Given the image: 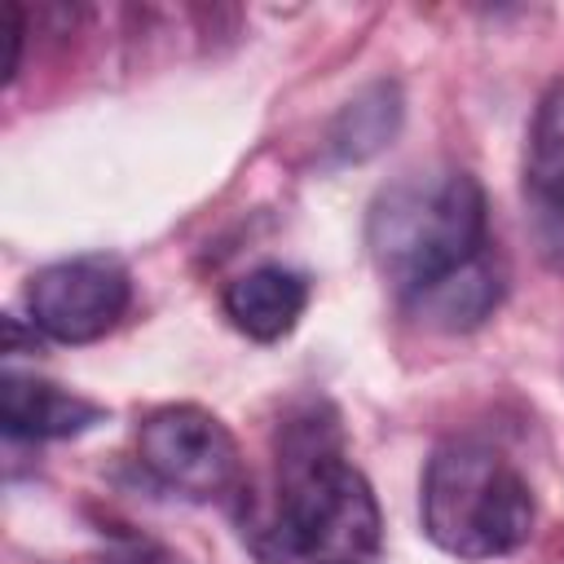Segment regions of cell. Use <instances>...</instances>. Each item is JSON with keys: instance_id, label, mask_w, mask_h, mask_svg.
I'll return each mask as SVG.
<instances>
[{"instance_id": "7c38bea8", "label": "cell", "mask_w": 564, "mask_h": 564, "mask_svg": "<svg viewBox=\"0 0 564 564\" xmlns=\"http://www.w3.org/2000/svg\"><path fill=\"white\" fill-rule=\"evenodd\" d=\"M22 9L18 0H4L0 4V35H4V66H0V79L9 84L18 75V62H22Z\"/></svg>"}, {"instance_id": "6da1fadb", "label": "cell", "mask_w": 564, "mask_h": 564, "mask_svg": "<svg viewBox=\"0 0 564 564\" xmlns=\"http://www.w3.org/2000/svg\"><path fill=\"white\" fill-rule=\"evenodd\" d=\"M273 542V555L352 560L379 546V502L366 476L344 458L330 414H291L278 432L273 511L247 524Z\"/></svg>"}, {"instance_id": "3957f363", "label": "cell", "mask_w": 564, "mask_h": 564, "mask_svg": "<svg viewBox=\"0 0 564 564\" xmlns=\"http://www.w3.org/2000/svg\"><path fill=\"white\" fill-rule=\"evenodd\" d=\"M423 533L458 560L511 555L533 533L529 480L485 441H445L423 471Z\"/></svg>"}, {"instance_id": "30bf717a", "label": "cell", "mask_w": 564, "mask_h": 564, "mask_svg": "<svg viewBox=\"0 0 564 564\" xmlns=\"http://www.w3.org/2000/svg\"><path fill=\"white\" fill-rule=\"evenodd\" d=\"M401 115H405V101H401V88L392 79H375L366 84L361 93H352L330 132H326V150L335 163H361L370 154H379L397 132H401Z\"/></svg>"}, {"instance_id": "5b68a950", "label": "cell", "mask_w": 564, "mask_h": 564, "mask_svg": "<svg viewBox=\"0 0 564 564\" xmlns=\"http://www.w3.org/2000/svg\"><path fill=\"white\" fill-rule=\"evenodd\" d=\"M128 295L132 278L115 256H70L26 282V313L57 344H93L123 317Z\"/></svg>"}, {"instance_id": "52a82bcc", "label": "cell", "mask_w": 564, "mask_h": 564, "mask_svg": "<svg viewBox=\"0 0 564 564\" xmlns=\"http://www.w3.org/2000/svg\"><path fill=\"white\" fill-rule=\"evenodd\" d=\"M106 410L62 383L4 370L0 375V423L18 441H62L97 427Z\"/></svg>"}, {"instance_id": "8992f818", "label": "cell", "mask_w": 564, "mask_h": 564, "mask_svg": "<svg viewBox=\"0 0 564 564\" xmlns=\"http://www.w3.org/2000/svg\"><path fill=\"white\" fill-rule=\"evenodd\" d=\"M524 220L538 256L564 273V79L533 110L524 145Z\"/></svg>"}, {"instance_id": "7a4b0ae2", "label": "cell", "mask_w": 564, "mask_h": 564, "mask_svg": "<svg viewBox=\"0 0 564 564\" xmlns=\"http://www.w3.org/2000/svg\"><path fill=\"white\" fill-rule=\"evenodd\" d=\"M366 251L379 278L410 300L485 251V194L463 167H414L388 181L366 212Z\"/></svg>"}, {"instance_id": "4fadbf2b", "label": "cell", "mask_w": 564, "mask_h": 564, "mask_svg": "<svg viewBox=\"0 0 564 564\" xmlns=\"http://www.w3.org/2000/svg\"><path fill=\"white\" fill-rule=\"evenodd\" d=\"M322 564H352V560H322Z\"/></svg>"}, {"instance_id": "ba28073f", "label": "cell", "mask_w": 564, "mask_h": 564, "mask_svg": "<svg viewBox=\"0 0 564 564\" xmlns=\"http://www.w3.org/2000/svg\"><path fill=\"white\" fill-rule=\"evenodd\" d=\"M502 300V269L489 256V247L480 256H471L467 264L449 269L445 278H436L432 286L414 291L410 300H401L410 308V317L427 330L441 335H467L476 330Z\"/></svg>"}, {"instance_id": "8fae6325", "label": "cell", "mask_w": 564, "mask_h": 564, "mask_svg": "<svg viewBox=\"0 0 564 564\" xmlns=\"http://www.w3.org/2000/svg\"><path fill=\"white\" fill-rule=\"evenodd\" d=\"M106 564H185L176 551H167L163 542L150 538H123L106 551Z\"/></svg>"}, {"instance_id": "277c9868", "label": "cell", "mask_w": 564, "mask_h": 564, "mask_svg": "<svg viewBox=\"0 0 564 564\" xmlns=\"http://www.w3.org/2000/svg\"><path fill=\"white\" fill-rule=\"evenodd\" d=\"M141 467L172 494L212 502L242 489V454L234 432L203 405H163L137 432Z\"/></svg>"}, {"instance_id": "9c48e42d", "label": "cell", "mask_w": 564, "mask_h": 564, "mask_svg": "<svg viewBox=\"0 0 564 564\" xmlns=\"http://www.w3.org/2000/svg\"><path fill=\"white\" fill-rule=\"evenodd\" d=\"M304 304H308V282L286 264H256V269L238 273L225 286L229 322L247 339H260V344H273L282 335H291Z\"/></svg>"}]
</instances>
